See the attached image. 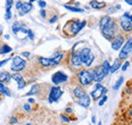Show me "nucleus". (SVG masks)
<instances>
[{
    "label": "nucleus",
    "mask_w": 132,
    "mask_h": 125,
    "mask_svg": "<svg viewBox=\"0 0 132 125\" xmlns=\"http://www.w3.org/2000/svg\"><path fill=\"white\" fill-rule=\"evenodd\" d=\"M99 27L103 36L107 40H113L116 35H118V26L116 21L110 16L106 15L101 18L99 22Z\"/></svg>",
    "instance_id": "f257e3e1"
},
{
    "label": "nucleus",
    "mask_w": 132,
    "mask_h": 125,
    "mask_svg": "<svg viewBox=\"0 0 132 125\" xmlns=\"http://www.w3.org/2000/svg\"><path fill=\"white\" fill-rule=\"evenodd\" d=\"M78 53H79V56H80L81 63L84 64L85 66L89 67L93 64V62L95 61V54L92 52V50L88 47L82 48Z\"/></svg>",
    "instance_id": "f03ea898"
},
{
    "label": "nucleus",
    "mask_w": 132,
    "mask_h": 125,
    "mask_svg": "<svg viewBox=\"0 0 132 125\" xmlns=\"http://www.w3.org/2000/svg\"><path fill=\"white\" fill-rule=\"evenodd\" d=\"M120 26L124 32H131L132 30V16L131 11H126L120 18Z\"/></svg>",
    "instance_id": "7ed1b4c3"
},
{
    "label": "nucleus",
    "mask_w": 132,
    "mask_h": 125,
    "mask_svg": "<svg viewBox=\"0 0 132 125\" xmlns=\"http://www.w3.org/2000/svg\"><path fill=\"white\" fill-rule=\"evenodd\" d=\"M27 66V61L21 58L20 56H14L11 61V70L15 73H18L19 71L23 70Z\"/></svg>",
    "instance_id": "20e7f679"
},
{
    "label": "nucleus",
    "mask_w": 132,
    "mask_h": 125,
    "mask_svg": "<svg viewBox=\"0 0 132 125\" xmlns=\"http://www.w3.org/2000/svg\"><path fill=\"white\" fill-rule=\"evenodd\" d=\"M78 80L80 82V84L83 87H87L93 82V76H92V72L87 69H82L79 73H78Z\"/></svg>",
    "instance_id": "39448f33"
},
{
    "label": "nucleus",
    "mask_w": 132,
    "mask_h": 125,
    "mask_svg": "<svg viewBox=\"0 0 132 125\" xmlns=\"http://www.w3.org/2000/svg\"><path fill=\"white\" fill-rule=\"evenodd\" d=\"M62 96H63V91L61 90L60 87H52L50 89L48 101H49V103H56L60 100V98Z\"/></svg>",
    "instance_id": "423d86ee"
},
{
    "label": "nucleus",
    "mask_w": 132,
    "mask_h": 125,
    "mask_svg": "<svg viewBox=\"0 0 132 125\" xmlns=\"http://www.w3.org/2000/svg\"><path fill=\"white\" fill-rule=\"evenodd\" d=\"M68 25H70V33H71V35L76 36V35L85 27L86 20L80 21V20H78V19H74V20L68 22Z\"/></svg>",
    "instance_id": "0eeeda50"
},
{
    "label": "nucleus",
    "mask_w": 132,
    "mask_h": 125,
    "mask_svg": "<svg viewBox=\"0 0 132 125\" xmlns=\"http://www.w3.org/2000/svg\"><path fill=\"white\" fill-rule=\"evenodd\" d=\"M107 92H108V89H107V88H105V87H104L103 84H101V83H97V84L95 85V90L90 93L89 97H92L93 100L97 101V100H99L100 98H102L103 96H105V95L107 94Z\"/></svg>",
    "instance_id": "6e6552de"
},
{
    "label": "nucleus",
    "mask_w": 132,
    "mask_h": 125,
    "mask_svg": "<svg viewBox=\"0 0 132 125\" xmlns=\"http://www.w3.org/2000/svg\"><path fill=\"white\" fill-rule=\"evenodd\" d=\"M131 50H132V39L130 38V39L127 41V43L121 47V51H120V53H119L118 59H120V60H125V59H127L128 56H129L130 53H131Z\"/></svg>",
    "instance_id": "1a4fd4ad"
},
{
    "label": "nucleus",
    "mask_w": 132,
    "mask_h": 125,
    "mask_svg": "<svg viewBox=\"0 0 132 125\" xmlns=\"http://www.w3.org/2000/svg\"><path fill=\"white\" fill-rule=\"evenodd\" d=\"M92 76H93V81H96L97 83H100L104 78H105V73H104V70H103V67L102 65L99 66H96L92 72Z\"/></svg>",
    "instance_id": "9d476101"
},
{
    "label": "nucleus",
    "mask_w": 132,
    "mask_h": 125,
    "mask_svg": "<svg viewBox=\"0 0 132 125\" xmlns=\"http://www.w3.org/2000/svg\"><path fill=\"white\" fill-rule=\"evenodd\" d=\"M68 75L63 71H57L52 75V82L54 84H60L68 80Z\"/></svg>",
    "instance_id": "9b49d317"
},
{
    "label": "nucleus",
    "mask_w": 132,
    "mask_h": 125,
    "mask_svg": "<svg viewBox=\"0 0 132 125\" xmlns=\"http://www.w3.org/2000/svg\"><path fill=\"white\" fill-rule=\"evenodd\" d=\"M124 37L122 36V35H116L115 37H114V39L112 40V43H111V47L113 50H115V51H119L121 47L123 46V44H124Z\"/></svg>",
    "instance_id": "f8f14e48"
},
{
    "label": "nucleus",
    "mask_w": 132,
    "mask_h": 125,
    "mask_svg": "<svg viewBox=\"0 0 132 125\" xmlns=\"http://www.w3.org/2000/svg\"><path fill=\"white\" fill-rule=\"evenodd\" d=\"M39 63L43 66V67H52V66H56L58 65V63L56 62V60L54 58H46V57H39Z\"/></svg>",
    "instance_id": "ddd939ff"
},
{
    "label": "nucleus",
    "mask_w": 132,
    "mask_h": 125,
    "mask_svg": "<svg viewBox=\"0 0 132 125\" xmlns=\"http://www.w3.org/2000/svg\"><path fill=\"white\" fill-rule=\"evenodd\" d=\"M77 104L79 105V106H81L83 108H88L89 107V105H90V97H89V95H87L86 93L81 96L80 98H78V100H77Z\"/></svg>",
    "instance_id": "4468645a"
},
{
    "label": "nucleus",
    "mask_w": 132,
    "mask_h": 125,
    "mask_svg": "<svg viewBox=\"0 0 132 125\" xmlns=\"http://www.w3.org/2000/svg\"><path fill=\"white\" fill-rule=\"evenodd\" d=\"M11 78L17 82L18 90H21V89H23L26 87V80H24V78H23V76L21 74H19V73H13L11 75Z\"/></svg>",
    "instance_id": "2eb2a0df"
},
{
    "label": "nucleus",
    "mask_w": 132,
    "mask_h": 125,
    "mask_svg": "<svg viewBox=\"0 0 132 125\" xmlns=\"http://www.w3.org/2000/svg\"><path fill=\"white\" fill-rule=\"evenodd\" d=\"M71 64L75 67H79L82 63L80 60V56H79V53L77 51H73L72 54H71Z\"/></svg>",
    "instance_id": "dca6fc26"
},
{
    "label": "nucleus",
    "mask_w": 132,
    "mask_h": 125,
    "mask_svg": "<svg viewBox=\"0 0 132 125\" xmlns=\"http://www.w3.org/2000/svg\"><path fill=\"white\" fill-rule=\"evenodd\" d=\"M32 8H33V4L31 2H24V3H22V5H21V7L19 9V15L22 16L24 15V14H27L28 12H30L32 10Z\"/></svg>",
    "instance_id": "f3484780"
},
{
    "label": "nucleus",
    "mask_w": 132,
    "mask_h": 125,
    "mask_svg": "<svg viewBox=\"0 0 132 125\" xmlns=\"http://www.w3.org/2000/svg\"><path fill=\"white\" fill-rule=\"evenodd\" d=\"M121 65H122V62L120 59H116L114 63L112 65H110V71L109 73H115L116 71L119 70V68H121Z\"/></svg>",
    "instance_id": "a211bd4d"
},
{
    "label": "nucleus",
    "mask_w": 132,
    "mask_h": 125,
    "mask_svg": "<svg viewBox=\"0 0 132 125\" xmlns=\"http://www.w3.org/2000/svg\"><path fill=\"white\" fill-rule=\"evenodd\" d=\"M19 32H21V33H28V30L27 29H24V28H22V26L19 24V22H14L13 25H12V33L13 34H18Z\"/></svg>",
    "instance_id": "6ab92c4d"
},
{
    "label": "nucleus",
    "mask_w": 132,
    "mask_h": 125,
    "mask_svg": "<svg viewBox=\"0 0 132 125\" xmlns=\"http://www.w3.org/2000/svg\"><path fill=\"white\" fill-rule=\"evenodd\" d=\"M89 5L95 9H102L106 6V2H99L98 0H92L89 2Z\"/></svg>",
    "instance_id": "aec40b11"
},
{
    "label": "nucleus",
    "mask_w": 132,
    "mask_h": 125,
    "mask_svg": "<svg viewBox=\"0 0 132 125\" xmlns=\"http://www.w3.org/2000/svg\"><path fill=\"white\" fill-rule=\"evenodd\" d=\"M11 79V75L7 71H0V82L4 83Z\"/></svg>",
    "instance_id": "412c9836"
},
{
    "label": "nucleus",
    "mask_w": 132,
    "mask_h": 125,
    "mask_svg": "<svg viewBox=\"0 0 132 125\" xmlns=\"http://www.w3.org/2000/svg\"><path fill=\"white\" fill-rule=\"evenodd\" d=\"M39 92H40L39 85H38V84H34V85H32V89H31L27 94L24 95V96L30 97V96H34V95H38L39 94Z\"/></svg>",
    "instance_id": "4be33fe9"
},
{
    "label": "nucleus",
    "mask_w": 132,
    "mask_h": 125,
    "mask_svg": "<svg viewBox=\"0 0 132 125\" xmlns=\"http://www.w3.org/2000/svg\"><path fill=\"white\" fill-rule=\"evenodd\" d=\"M85 94V92H84V90H83L81 87H76L74 90H73V95H74V97H76L77 99L78 98H80L81 96H83V95Z\"/></svg>",
    "instance_id": "5701e85b"
},
{
    "label": "nucleus",
    "mask_w": 132,
    "mask_h": 125,
    "mask_svg": "<svg viewBox=\"0 0 132 125\" xmlns=\"http://www.w3.org/2000/svg\"><path fill=\"white\" fill-rule=\"evenodd\" d=\"M0 93L5 95V96H7V97H11V93L8 90V88H6L4 85V83H1V82H0Z\"/></svg>",
    "instance_id": "b1692460"
},
{
    "label": "nucleus",
    "mask_w": 132,
    "mask_h": 125,
    "mask_svg": "<svg viewBox=\"0 0 132 125\" xmlns=\"http://www.w3.org/2000/svg\"><path fill=\"white\" fill-rule=\"evenodd\" d=\"M11 51H12V48L10 47V46H8V45H6V44L2 45L1 48H0V54H1V55H3V54H7V53H10Z\"/></svg>",
    "instance_id": "393cba45"
},
{
    "label": "nucleus",
    "mask_w": 132,
    "mask_h": 125,
    "mask_svg": "<svg viewBox=\"0 0 132 125\" xmlns=\"http://www.w3.org/2000/svg\"><path fill=\"white\" fill-rule=\"evenodd\" d=\"M102 67H103V70H104V73L105 75H108L109 74V71H110V63L109 61H104L102 64Z\"/></svg>",
    "instance_id": "a878e982"
},
{
    "label": "nucleus",
    "mask_w": 132,
    "mask_h": 125,
    "mask_svg": "<svg viewBox=\"0 0 132 125\" xmlns=\"http://www.w3.org/2000/svg\"><path fill=\"white\" fill-rule=\"evenodd\" d=\"M123 81H124V77H123V76H120V77L117 79V81L115 82V84L113 85V90H115V91L119 90V88L122 85Z\"/></svg>",
    "instance_id": "bb28decb"
},
{
    "label": "nucleus",
    "mask_w": 132,
    "mask_h": 125,
    "mask_svg": "<svg viewBox=\"0 0 132 125\" xmlns=\"http://www.w3.org/2000/svg\"><path fill=\"white\" fill-rule=\"evenodd\" d=\"M64 7H65L66 9H68V10L72 11V12H83V9H81V8L73 7V6H69V5H67V4L64 5Z\"/></svg>",
    "instance_id": "cd10ccee"
},
{
    "label": "nucleus",
    "mask_w": 132,
    "mask_h": 125,
    "mask_svg": "<svg viewBox=\"0 0 132 125\" xmlns=\"http://www.w3.org/2000/svg\"><path fill=\"white\" fill-rule=\"evenodd\" d=\"M60 118H61V120L64 121L65 123H69V122L71 121L70 117H69L68 115H66V114H61V115H60Z\"/></svg>",
    "instance_id": "c85d7f7f"
},
{
    "label": "nucleus",
    "mask_w": 132,
    "mask_h": 125,
    "mask_svg": "<svg viewBox=\"0 0 132 125\" xmlns=\"http://www.w3.org/2000/svg\"><path fill=\"white\" fill-rule=\"evenodd\" d=\"M12 5H13V0H6V2H5V8H6V10H10L11 7H12Z\"/></svg>",
    "instance_id": "c756f323"
},
{
    "label": "nucleus",
    "mask_w": 132,
    "mask_h": 125,
    "mask_svg": "<svg viewBox=\"0 0 132 125\" xmlns=\"http://www.w3.org/2000/svg\"><path fill=\"white\" fill-rule=\"evenodd\" d=\"M129 65H130V62H129V61H125V63H124L123 65H121V69H122V71H126V70L128 69Z\"/></svg>",
    "instance_id": "7c9ffc66"
},
{
    "label": "nucleus",
    "mask_w": 132,
    "mask_h": 125,
    "mask_svg": "<svg viewBox=\"0 0 132 125\" xmlns=\"http://www.w3.org/2000/svg\"><path fill=\"white\" fill-rule=\"evenodd\" d=\"M38 5H39L41 8H45V7L47 6V3H46V1H44V0H38Z\"/></svg>",
    "instance_id": "2f4dec72"
},
{
    "label": "nucleus",
    "mask_w": 132,
    "mask_h": 125,
    "mask_svg": "<svg viewBox=\"0 0 132 125\" xmlns=\"http://www.w3.org/2000/svg\"><path fill=\"white\" fill-rule=\"evenodd\" d=\"M107 100H108V97H107L106 95H105V96H103V97H102V99H101V101L99 102V106H103V105L106 103V101H107Z\"/></svg>",
    "instance_id": "473e14b6"
},
{
    "label": "nucleus",
    "mask_w": 132,
    "mask_h": 125,
    "mask_svg": "<svg viewBox=\"0 0 132 125\" xmlns=\"http://www.w3.org/2000/svg\"><path fill=\"white\" fill-rule=\"evenodd\" d=\"M11 16H12L11 10H6V11H5V19H6V20H9V19L11 18Z\"/></svg>",
    "instance_id": "72a5a7b5"
},
{
    "label": "nucleus",
    "mask_w": 132,
    "mask_h": 125,
    "mask_svg": "<svg viewBox=\"0 0 132 125\" xmlns=\"http://www.w3.org/2000/svg\"><path fill=\"white\" fill-rule=\"evenodd\" d=\"M17 122H18V119H17L16 117H11V118L9 119V124L10 125L16 124Z\"/></svg>",
    "instance_id": "f704fd0d"
},
{
    "label": "nucleus",
    "mask_w": 132,
    "mask_h": 125,
    "mask_svg": "<svg viewBox=\"0 0 132 125\" xmlns=\"http://www.w3.org/2000/svg\"><path fill=\"white\" fill-rule=\"evenodd\" d=\"M28 37H29V39H31V40H35V34L33 33L32 30H28Z\"/></svg>",
    "instance_id": "c9c22d12"
},
{
    "label": "nucleus",
    "mask_w": 132,
    "mask_h": 125,
    "mask_svg": "<svg viewBox=\"0 0 132 125\" xmlns=\"http://www.w3.org/2000/svg\"><path fill=\"white\" fill-rule=\"evenodd\" d=\"M23 109H24L26 112H31L32 111V107H31V105L29 103H27V104L23 105Z\"/></svg>",
    "instance_id": "e433bc0d"
},
{
    "label": "nucleus",
    "mask_w": 132,
    "mask_h": 125,
    "mask_svg": "<svg viewBox=\"0 0 132 125\" xmlns=\"http://www.w3.org/2000/svg\"><path fill=\"white\" fill-rule=\"evenodd\" d=\"M116 10H117V9H116V7H114V6H111V7H109V8H108L107 12H108V13H115Z\"/></svg>",
    "instance_id": "4c0bfd02"
},
{
    "label": "nucleus",
    "mask_w": 132,
    "mask_h": 125,
    "mask_svg": "<svg viewBox=\"0 0 132 125\" xmlns=\"http://www.w3.org/2000/svg\"><path fill=\"white\" fill-rule=\"evenodd\" d=\"M8 61H10V58H7V59H4V60L0 61V68H1L3 65H5V64L8 62Z\"/></svg>",
    "instance_id": "58836bf2"
},
{
    "label": "nucleus",
    "mask_w": 132,
    "mask_h": 125,
    "mask_svg": "<svg viewBox=\"0 0 132 125\" xmlns=\"http://www.w3.org/2000/svg\"><path fill=\"white\" fill-rule=\"evenodd\" d=\"M57 19H58V16L54 15L53 17H51V19H50V24H54V22H56Z\"/></svg>",
    "instance_id": "ea45409f"
},
{
    "label": "nucleus",
    "mask_w": 132,
    "mask_h": 125,
    "mask_svg": "<svg viewBox=\"0 0 132 125\" xmlns=\"http://www.w3.org/2000/svg\"><path fill=\"white\" fill-rule=\"evenodd\" d=\"M40 14H41V16H42L43 18H46V15H47V13H46V10H44V9H41V11H40Z\"/></svg>",
    "instance_id": "a19ab883"
},
{
    "label": "nucleus",
    "mask_w": 132,
    "mask_h": 125,
    "mask_svg": "<svg viewBox=\"0 0 132 125\" xmlns=\"http://www.w3.org/2000/svg\"><path fill=\"white\" fill-rule=\"evenodd\" d=\"M22 3H23V2H21V1H17V2H16V5H15L16 9H20V7H21Z\"/></svg>",
    "instance_id": "79ce46f5"
},
{
    "label": "nucleus",
    "mask_w": 132,
    "mask_h": 125,
    "mask_svg": "<svg viewBox=\"0 0 132 125\" xmlns=\"http://www.w3.org/2000/svg\"><path fill=\"white\" fill-rule=\"evenodd\" d=\"M21 55H22V56H24V57H30L31 53H30V52H22V53H21Z\"/></svg>",
    "instance_id": "37998d69"
},
{
    "label": "nucleus",
    "mask_w": 132,
    "mask_h": 125,
    "mask_svg": "<svg viewBox=\"0 0 132 125\" xmlns=\"http://www.w3.org/2000/svg\"><path fill=\"white\" fill-rule=\"evenodd\" d=\"M65 113L66 114H71V113H72V109H71V108H66Z\"/></svg>",
    "instance_id": "c03bdc74"
},
{
    "label": "nucleus",
    "mask_w": 132,
    "mask_h": 125,
    "mask_svg": "<svg viewBox=\"0 0 132 125\" xmlns=\"http://www.w3.org/2000/svg\"><path fill=\"white\" fill-rule=\"evenodd\" d=\"M96 121H97V119H96V116L94 115V116L92 117V123H93V124H95V123H96Z\"/></svg>",
    "instance_id": "a18cd8bd"
},
{
    "label": "nucleus",
    "mask_w": 132,
    "mask_h": 125,
    "mask_svg": "<svg viewBox=\"0 0 132 125\" xmlns=\"http://www.w3.org/2000/svg\"><path fill=\"white\" fill-rule=\"evenodd\" d=\"M28 102H29V104H34V103H35V100H34L33 98H31V99H29Z\"/></svg>",
    "instance_id": "49530a36"
},
{
    "label": "nucleus",
    "mask_w": 132,
    "mask_h": 125,
    "mask_svg": "<svg viewBox=\"0 0 132 125\" xmlns=\"http://www.w3.org/2000/svg\"><path fill=\"white\" fill-rule=\"evenodd\" d=\"M128 5H132V0H124Z\"/></svg>",
    "instance_id": "de8ad7c7"
},
{
    "label": "nucleus",
    "mask_w": 132,
    "mask_h": 125,
    "mask_svg": "<svg viewBox=\"0 0 132 125\" xmlns=\"http://www.w3.org/2000/svg\"><path fill=\"white\" fill-rule=\"evenodd\" d=\"M4 37H5V39H7V40H8V39H9V35H5V36H4Z\"/></svg>",
    "instance_id": "09e8293b"
},
{
    "label": "nucleus",
    "mask_w": 132,
    "mask_h": 125,
    "mask_svg": "<svg viewBox=\"0 0 132 125\" xmlns=\"http://www.w3.org/2000/svg\"><path fill=\"white\" fill-rule=\"evenodd\" d=\"M2 34V27H0V35Z\"/></svg>",
    "instance_id": "8fccbe9b"
},
{
    "label": "nucleus",
    "mask_w": 132,
    "mask_h": 125,
    "mask_svg": "<svg viewBox=\"0 0 132 125\" xmlns=\"http://www.w3.org/2000/svg\"><path fill=\"white\" fill-rule=\"evenodd\" d=\"M98 125H102V121H100L99 123H98Z\"/></svg>",
    "instance_id": "3c124183"
},
{
    "label": "nucleus",
    "mask_w": 132,
    "mask_h": 125,
    "mask_svg": "<svg viewBox=\"0 0 132 125\" xmlns=\"http://www.w3.org/2000/svg\"><path fill=\"white\" fill-rule=\"evenodd\" d=\"M26 125H32V123H27Z\"/></svg>",
    "instance_id": "603ef678"
},
{
    "label": "nucleus",
    "mask_w": 132,
    "mask_h": 125,
    "mask_svg": "<svg viewBox=\"0 0 132 125\" xmlns=\"http://www.w3.org/2000/svg\"><path fill=\"white\" fill-rule=\"evenodd\" d=\"M33 1H36V0H31V3H32V2H33Z\"/></svg>",
    "instance_id": "864d4df0"
}]
</instances>
